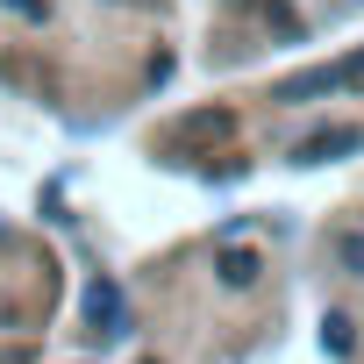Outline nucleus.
<instances>
[{"instance_id":"nucleus-1","label":"nucleus","mask_w":364,"mask_h":364,"mask_svg":"<svg viewBox=\"0 0 364 364\" xmlns=\"http://www.w3.org/2000/svg\"><path fill=\"white\" fill-rule=\"evenodd\" d=\"M86 321H93V336H122V328H129L114 279H93V286H86Z\"/></svg>"},{"instance_id":"nucleus-2","label":"nucleus","mask_w":364,"mask_h":364,"mask_svg":"<svg viewBox=\"0 0 364 364\" xmlns=\"http://www.w3.org/2000/svg\"><path fill=\"white\" fill-rule=\"evenodd\" d=\"M343 150H364V129H321V136H307L300 143V164H328V157H343Z\"/></svg>"},{"instance_id":"nucleus-3","label":"nucleus","mask_w":364,"mask_h":364,"mask_svg":"<svg viewBox=\"0 0 364 364\" xmlns=\"http://www.w3.org/2000/svg\"><path fill=\"white\" fill-rule=\"evenodd\" d=\"M215 272H222V286H236V293H243V286H257V272H264V264H257V250H236V243H229V250L215 257Z\"/></svg>"},{"instance_id":"nucleus-4","label":"nucleus","mask_w":364,"mask_h":364,"mask_svg":"<svg viewBox=\"0 0 364 364\" xmlns=\"http://www.w3.org/2000/svg\"><path fill=\"white\" fill-rule=\"evenodd\" d=\"M350 343H357L350 314H328V321H321V350H328V357H350Z\"/></svg>"},{"instance_id":"nucleus-5","label":"nucleus","mask_w":364,"mask_h":364,"mask_svg":"<svg viewBox=\"0 0 364 364\" xmlns=\"http://www.w3.org/2000/svg\"><path fill=\"white\" fill-rule=\"evenodd\" d=\"M336 257L350 264V279H364V236H336Z\"/></svg>"},{"instance_id":"nucleus-6","label":"nucleus","mask_w":364,"mask_h":364,"mask_svg":"<svg viewBox=\"0 0 364 364\" xmlns=\"http://www.w3.org/2000/svg\"><path fill=\"white\" fill-rule=\"evenodd\" d=\"M328 72H336V86H364V50L343 58V65H328Z\"/></svg>"},{"instance_id":"nucleus-7","label":"nucleus","mask_w":364,"mask_h":364,"mask_svg":"<svg viewBox=\"0 0 364 364\" xmlns=\"http://www.w3.org/2000/svg\"><path fill=\"white\" fill-rule=\"evenodd\" d=\"M8 8H15V15H29V22H43V15H50L43 0H8Z\"/></svg>"},{"instance_id":"nucleus-8","label":"nucleus","mask_w":364,"mask_h":364,"mask_svg":"<svg viewBox=\"0 0 364 364\" xmlns=\"http://www.w3.org/2000/svg\"><path fill=\"white\" fill-rule=\"evenodd\" d=\"M143 364H157V357H143Z\"/></svg>"}]
</instances>
